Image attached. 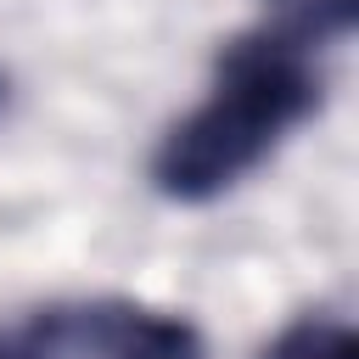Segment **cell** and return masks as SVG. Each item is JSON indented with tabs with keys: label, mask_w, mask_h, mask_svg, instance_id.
<instances>
[{
	"label": "cell",
	"mask_w": 359,
	"mask_h": 359,
	"mask_svg": "<svg viewBox=\"0 0 359 359\" xmlns=\"http://www.w3.org/2000/svg\"><path fill=\"white\" fill-rule=\"evenodd\" d=\"M0 101H6V73H0Z\"/></svg>",
	"instance_id": "obj_6"
},
{
	"label": "cell",
	"mask_w": 359,
	"mask_h": 359,
	"mask_svg": "<svg viewBox=\"0 0 359 359\" xmlns=\"http://www.w3.org/2000/svg\"><path fill=\"white\" fill-rule=\"evenodd\" d=\"M0 359H50V337L45 331H0Z\"/></svg>",
	"instance_id": "obj_5"
},
{
	"label": "cell",
	"mask_w": 359,
	"mask_h": 359,
	"mask_svg": "<svg viewBox=\"0 0 359 359\" xmlns=\"http://www.w3.org/2000/svg\"><path fill=\"white\" fill-rule=\"evenodd\" d=\"M269 6V34L292 39V45H325V39H342L359 17V0H264Z\"/></svg>",
	"instance_id": "obj_3"
},
{
	"label": "cell",
	"mask_w": 359,
	"mask_h": 359,
	"mask_svg": "<svg viewBox=\"0 0 359 359\" xmlns=\"http://www.w3.org/2000/svg\"><path fill=\"white\" fill-rule=\"evenodd\" d=\"M90 342L107 359H208L202 353V331L180 314H157V309H90Z\"/></svg>",
	"instance_id": "obj_2"
},
{
	"label": "cell",
	"mask_w": 359,
	"mask_h": 359,
	"mask_svg": "<svg viewBox=\"0 0 359 359\" xmlns=\"http://www.w3.org/2000/svg\"><path fill=\"white\" fill-rule=\"evenodd\" d=\"M258 359H359V337H353V325H342L331 314H303Z\"/></svg>",
	"instance_id": "obj_4"
},
{
	"label": "cell",
	"mask_w": 359,
	"mask_h": 359,
	"mask_svg": "<svg viewBox=\"0 0 359 359\" xmlns=\"http://www.w3.org/2000/svg\"><path fill=\"white\" fill-rule=\"evenodd\" d=\"M320 107V73L303 45L258 28L219 50L213 90L151 151V185L168 202H213L252 174L286 129Z\"/></svg>",
	"instance_id": "obj_1"
}]
</instances>
